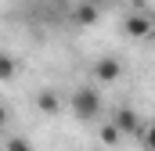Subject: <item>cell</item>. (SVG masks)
<instances>
[{"label":"cell","mask_w":155,"mask_h":151,"mask_svg":"<svg viewBox=\"0 0 155 151\" xmlns=\"http://www.w3.org/2000/svg\"><path fill=\"white\" fill-rule=\"evenodd\" d=\"M69 108H72V115H76L79 122H94L101 115V94L90 90V86H79L76 94H72V101H69Z\"/></svg>","instance_id":"obj_1"},{"label":"cell","mask_w":155,"mask_h":151,"mask_svg":"<svg viewBox=\"0 0 155 151\" xmlns=\"http://www.w3.org/2000/svg\"><path fill=\"white\" fill-rule=\"evenodd\" d=\"M123 29H126L130 40H148V36H155V22H152L148 11H134V14H126Z\"/></svg>","instance_id":"obj_2"},{"label":"cell","mask_w":155,"mask_h":151,"mask_svg":"<svg viewBox=\"0 0 155 151\" xmlns=\"http://www.w3.org/2000/svg\"><path fill=\"white\" fill-rule=\"evenodd\" d=\"M94 76H97L101 83H116L119 76H123V61L112 58V54H108V58H97V61H94Z\"/></svg>","instance_id":"obj_3"},{"label":"cell","mask_w":155,"mask_h":151,"mask_svg":"<svg viewBox=\"0 0 155 151\" xmlns=\"http://www.w3.org/2000/svg\"><path fill=\"white\" fill-rule=\"evenodd\" d=\"M112 122H116L123 133H141V119L134 115V108H126V104H119L116 112H112Z\"/></svg>","instance_id":"obj_4"},{"label":"cell","mask_w":155,"mask_h":151,"mask_svg":"<svg viewBox=\"0 0 155 151\" xmlns=\"http://www.w3.org/2000/svg\"><path fill=\"white\" fill-rule=\"evenodd\" d=\"M36 108L43 115H58V108H61V97L54 94V90H40L36 94Z\"/></svg>","instance_id":"obj_5"},{"label":"cell","mask_w":155,"mask_h":151,"mask_svg":"<svg viewBox=\"0 0 155 151\" xmlns=\"http://www.w3.org/2000/svg\"><path fill=\"white\" fill-rule=\"evenodd\" d=\"M72 22H76V25H94V22H97V7H94V4H79L76 11H72Z\"/></svg>","instance_id":"obj_6"},{"label":"cell","mask_w":155,"mask_h":151,"mask_svg":"<svg viewBox=\"0 0 155 151\" xmlns=\"http://www.w3.org/2000/svg\"><path fill=\"white\" fill-rule=\"evenodd\" d=\"M15 72H18L15 58H11V54H0V79H4V83H11V79H15Z\"/></svg>","instance_id":"obj_7"},{"label":"cell","mask_w":155,"mask_h":151,"mask_svg":"<svg viewBox=\"0 0 155 151\" xmlns=\"http://www.w3.org/2000/svg\"><path fill=\"white\" fill-rule=\"evenodd\" d=\"M119 137H123V130H119L116 122H108V126H101V144H119Z\"/></svg>","instance_id":"obj_8"},{"label":"cell","mask_w":155,"mask_h":151,"mask_svg":"<svg viewBox=\"0 0 155 151\" xmlns=\"http://www.w3.org/2000/svg\"><path fill=\"white\" fill-rule=\"evenodd\" d=\"M141 144H144V151H155V122H148V126H141Z\"/></svg>","instance_id":"obj_9"},{"label":"cell","mask_w":155,"mask_h":151,"mask_svg":"<svg viewBox=\"0 0 155 151\" xmlns=\"http://www.w3.org/2000/svg\"><path fill=\"white\" fill-rule=\"evenodd\" d=\"M4 151H33V144H29L25 137H11V140H7V148H4Z\"/></svg>","instance_id":"obj_10"},{"label":"cell","mask_w":155,"mask_h":151,"mask_svg":"<svg viewBox=\"0 0 155 151\" xmlns=\"http://www.w3.org/2000/svg\"><path fill=\"white\" fill-rule=\"evenodd\" d=\"M152 22H155V11H152Z\"/></svg>","instance_id":"obj_11"}]
</instances>
